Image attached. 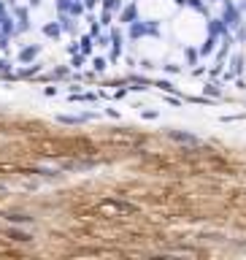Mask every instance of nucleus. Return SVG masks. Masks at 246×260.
Listing matches in <instances>:
<instances>
[{
	"label": "nucleus",
	"mask_w": 246,
	"mask_h": 260,
	"mask_svg": "<svg viewBox=\"0 0 246 260\" xmlns=\"http://www.w3.org/2000/svg\"><path fill=\"white\" fill-rule=\"evenodd\" d=\"M168 138L179 141V144H200L197 136H192V133H181V130H168Z\"/></svg>",
	"instance_id": "39448f33"
},
{
	"label": "nucleus",
	"mask_w": 246,
	"mask_h": 260,
	"mask_svg": "<svg viewBox=\"0 0 246 260\" xmlns=\"http://www.w3.org/2000/svg\"><path fill=\"white\" fill-rule=\"evenodd\" d=\"M130 38L133 41H141V38H149V35H160V25L157 22H146V19H136V22H130Z\"/></svg>",
	"instance_id": "f257e3e1"
},
{
	"label": "nucleus",
	"mask_w": 246,
	"mask_h": 260,
	"mask_svg": "<svg viewBox=\"0 0 246 260\" xmlns=\"http://www.w3.org/2000/svg\"><path fill=\"white\" fill-rule=\"evenodd\" d=\"M116 17H119V22H122V25H130V22H136V19L141 17V11H138L136 3H130V6H122Z\"/></svg>",
	"instance_id": "20e7f679"
},
{
	"label": "nucleus",
	"mask_w": 246,
	"mask_h": 260,
	"mask_svg": "<svg viewBox=\"0 0 246 260\" xmlns=\"http://www.w3.org/2000/svg\"><path fill=\"white\" fill-rule=\"evenodd\" d=\"M103 9L119 14V9H122V0H103Z\"/></svg>",
	"instance_id": "9d476101"
},
{
	"label": "nucleus",
	"mask_w": 246,
	"mask_h": 260,
	"mask_svg": "<svg viewBox=\"0 0 246 260\" xmlns=\"http://www.w3.org/2000/svg\"><path fill=\"white\" fill-rule=\"evenodd\" d=\"M35 54H38V46H27V49H25V52H22V60H25V62H27V60H33V57H35Z\"/></svg>",
	"instance_id": "9b49d317"
},
{
	"label": "nucleus",
	"mask_w": 246,
	"mask_h": 260,
	"mask_svg": "<svg viewBox=\"0 0 246 260\" xmlns=\"http://www.w3.org/2000/svg\"><path fill=\"white\" fill-rule=\"evenodd\" d=\"M165 70H168V73H181V68L173 65V62H171V65H165Z\"/></svg>",
	"instance_id": "4468645a"
},
{
	"label": "nucleus",
	"mask_w": 246,
	"mask_h": 260,
	"mask_svg": "<svg viewBox=\"0 0 246 260\" xmlns=\"http://www.w3.org/2000/svg\"><path fill=\"white\" fill-rule=\"evenodd\" d=\"M44 33L49 38H57L62 33V25H60V22H49V25H44Z\"/></svg>",
	"instance_id": "6e6552de"
},
{
	"label": "nucleus",
	"mask_w": 246,
	"mask_h": 260,
	"mask_svg": "<svg viewBox=\"0 0 246 260\" xmlns=\"http://www.w3.org/2000/svg\"><path fill=\"white\" fill-rule=\"evenodd\" d=\"M233 33H235L238 41H246V22H241V25H238V27L233 30Z\"/></svg>",
	"instance_id": "f8f14e48"
},
{
	"label": "nucleus",
	"mask_w": 246,
	"mask_h": 260,
	"mask_svg": "<svg viewBox=\"0 0 246 260\" xmlns=\"http://www.w3.org/2000/svg\"><path fill=\"white\" fill-rule=\"evenodd\" d=\"M214 46H217V35H209V38L200 44V49H197V52H200V57H209V54L214 52Z\"/></svg>",
	"instance_id": "0eeeda50"
},
{
	"label": "nucleus",
	"mask_w": 246,
	"mask_h": 260,
	"mask_svg": "<svg viewBox=\"0 0 246 260\" xmlns=\"http://www.w3.org/2000/svg\"><path fill=\"white\" fill-rule=\"evenodd\" d=\"M230 30H235L238 25L243 22V11H241V6H235L233 0H222V17H219Z\"/></svg>",
	"instance_id": "f03ea898"
},
{
	"label": "nucleus",
	"mask_w": 246,
	"mask_h": 260,
	"mask_svg": "<svg viewBox=\"0 0 246 260\" xmlns=\"http://www.w3.org/2000/svg\"><path fill=\"white\" fill-rule=\"evenodd\" d=\"M241 11H246V0H243V3H241Z\"/></svg>",
	"instance_id": "dca6fc26"
},
{
	"label": "nucleus",
	"mask_w": 246,
	"mask_h": 260,
	"mask_svg": "<svg viewBox=\"0 0 246 260\" xmlns=\"http://www.w3.org/2000/svg\"><path fill=\"white\" fill-rule=\"evenodd\" d=\"M206 3H214V0H206Z\"/></svg>",
	"instance_id": "f3484780"
},
{
	"label": "nucleus",
	"mask_w": 246,
	"mask_h": 260,
	"mask_svg": "<svg viewBox=\"0 0 246 260\" xmlns=\"http://www.w3.org/2000/svg\"><path fill=\"white\" fill-rule=\"evenodd\" d=\"M160 87H162V90H165V92H173V90H176V87H173L171 82H160Z\"/></svg>",
	"instance_id": "2eb2a0df"
},
{
	"label": "nucleus",
	"mask_w": 246,
	"mask_h": 260,
	"mask_svg": "<svg viewBox=\"0 0 246 260\" xmlns=\"http://www.w3.org/2000/svg\"><path fill=\"white\" fill-rule=\"evenodd\" d=\"M92 65L98 68V70H106V60H103V57H95V62H92Z\"/></svg>",
	"instance_id": "ddd939ff"
},
{
	"label": "nucleus",
	"mask_w": 246,
	"mask_h": 260,
	"mask_svg": "<svg viewBox=\"0 0 246 260\" xmlns=\"http://www.w3.org/2000/svg\"><path fill=\"white\" fill-rule=\"evenodd\" d=\"M206 33H209V35H217V38H225V35L233 33V30H230V27H227L219 17H214V19L206 22Z\"/></svg>",
	"instance_id": "7ed1b4c3"
},
{
	"label": "nucleus",
	"mask_w": 246,
	"mask_h": 260,
	"mask_svg": "<svg viewBox=\"0 0 246 260\" xmlns=\"http://www.w3.org/2000/svg\"><path fill=\"white\" fill-rule=\"evenodd\" d=\"M184 54H187V65H197V57H200V52L192 49V46H187Z\"/></svg>",
	"instance_id": "1a4fd4ad"
},
{
	"label": "nucleus",
	"mask_w": 246,
	"mask_h": 260,
	"mask_svg": "<svg viewBox=\"0 0 246 260\" xmlns=\"http://www.w3.org/2000/svg\"><path fill=\"white\" fill-rule=\"evenodd\" d=\"M111 46H114L111 60H119V54H122V33L119 30H111Z\"/></svg>",
	"instance_id": "423d86ee"
}]
</instances>
